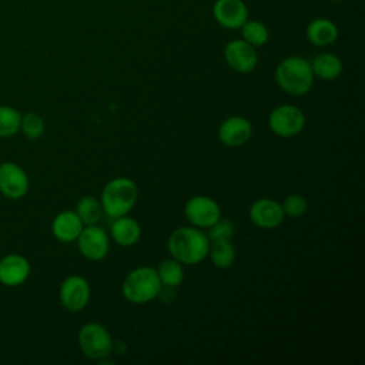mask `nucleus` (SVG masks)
Wrapping results in <instances>:
<instances>
[{
	"mask_svg": "<svg viewBox=\"0 0 365 365\" xmlns=\"http://www.w3.org/2000/svg\"><path fill=\"white\" fill-rule=\"evenodd\" d=\"M76 242L80 254L88 261H100L110 251V237L97 224L84 225Z\"/></svg>",
	"mask_w": 365,
	"mask_h": 365,
	"instance_id": "9",
	"label": "nucleus"
},
{
	"mask_svg": "<svg viewBox=\"0 0 365 365\" xmlns=\"http://www.w3.org/2000/svg\"><path fill=\"white\" fill-rule=\"evenodd\" d=\"M46 124L40 114L34 111H29L21 114L20 120V131L27 137L29 140H37L44 134Z\"/></svg>",
	"mask_w": 365,
	"mask_h": 365,
	"instance_id": "25",
	"label": "nucleus"
},
{
	"mask_svg": "<svg viewBox=\"0 0 365 365\" xmlns=\"http://www.w3.org/2000/svg\"><path fill=\"white\" fill-rule=\"evenodd\" d=\"M83 228L84 224L74 210L61 211L51 221V232L60 242H74Z\"/></svg>",
	"mask_w": 365,
	"mask_h": 365,
	"instance_id": "16",
	"label": "nucleus"
},
{
	"mask_svg": "<svg viewBox=\"0 0 365 365\" xmlns=\"http://www.w3.org/2000/svg\"><path fill=\"white\" fill-rule=\"evenodd\" d=\"M138 200V187L128 177H115L106 182L100 202L103 212L111 218L127 215Z\"/></svg>",
	"mask_w": 365,
	"mask_h": 365,
	"instance_id": "3",
	"label": "nucleus"
},
{
	"mask_svg": "<svg viewBox=\"0 0 365 365\" xmlns=\"http://www.w3.org/2000/svg\"><path fill=\"white\" fill-rule=\"evenodd\" d=\"M248 215L251 222L262 230H274L279 227L285 218L281 202L272 198H259L254 201Z\"/></svg>",
	"mask_w": 365,
	"mask_h": 365,
	"instance_id": "13",
	"label": "nucleus"
},
{
	"mask_svg": "<svg viewBox=\"0 0 365 365\" xmlns=\"http://www.w3.org/2000/svg\"><path fill=\"white\" fill-rule=\"evenodd\" d=\"M305 36L314 46L327 47L338 38V27L327 17H317L308 23Z\"/></svg>",
	"mask_w": 365,
	"mask_h": 365,
	"instance_id": "18",
	"label": "nucleus"
},
{
	"mask_svg": "<svg viewBox=\"0 0 365 365\" xmlns=\"http://www.w3.org/2000/svg\"><path fill=\"white\" fill-rule=\"evenodd\" d=\"M207 237L210 241H217V240H231L234 232H235V227L232 224V221L227 220V218H218L211 227L207 228Z\"/></svg>",
	"mask_w": 365,
	"mask_h": 365,
	"instance_id": "27",
	"label": "nucleus"
},
{
	"mask_svg": "<svg viewBox=\"0 0 365 365\" xmlns=\"http://www.w3.org/2000/svg\"><path fill=\"white\" fill-rule=\"evenodd\" d=\"M76 214L84 225L97 224L103 215V207L100 200L93 195L81 197L76 204Z\"/></svg>",
	"mask_w": 365,
	"mask_h": 365,
	"instance_id": "22",
	"label": "nucleus"
},
{
	"mask_svg": "<svg viewBox=\"0 0 365 365\" xmlns=\"http://www.w3.org/2000/svg\"><path fill=\"white\" fill-rule=\"evenodd\" d=\"M224 60L231 70L240 74H248L254 71L258 64L255 47L242 38H234L225 44Z\"/></svg>",
	"mask_w": 365,
	"mask_h": 365,
	"instance_id": "10",
	"label": "nucleus"
},
{
	"mask_svg": "<svg viewBox=\"0 0 365 365\" xmlns=\"http://www.w3.org/2000/svg\"><path fill=\"white\" fill-rule=\"evenodd\" d=\"M304 111L292 104H281L271 110L268 115V128L281 138H292L305 127Z\"/></svg>",
	"mask_w": 365,
	"mask_h": 365,
	"instance_id": "6",
	"label": "nucleus"
},
{
	"mask_svg": "<svg viewBox=\"0 0 365 365\" xmlns=\"http://www.w3.org/2000/svg\"><path fill=\"white\" fill-rule=\"evenodd\" d=\"M91 297V288L88 281L81 275H68L63 279L58 298L61 305L70 312H80L83 311Z\"/></svg>",
	"mask_w": 365,
	"mask_h": 365,
	"instance_id": "7",
	"label": "nucleus"
},
{
	"mask_svg": "<svg viewBox=\"0 0 365 365\" xmlns=\"http://www.w3.org/2000/svg\"><path fill=\"white\" fill-rule=\"evenodd\" d=\"M314 77H318L324 81L335 80L341 76L344 70L342 60L334 53H321L317 54L311 61Z\"/></svg>",
	"mask_w": 365,
	"mask_h": 365,
	"instance_id": "19",
	"label": "nucleus"
},
{
	"mask_svg": "<svg viewBox=\"0 0 365 365\" xmlns=\"http://www.w3.org/2000/svg\"><path fill=\"white\" fill-rule=\"evenodd\" d=\"M184 215L192 227L204 230L211 227L221 217V208L211 197L194 195L187 200Z\"/></svg>",
	"mask_w": 365,
	"mask_h": 365,
	"instance_id": "8",
	"label": "nucleus"
},
{
	"mask_svg": "<svg viewBox=\"0 0 365 365\" xmlns=\"http://www.w3.org/2000/svg\"><path fill=\"white\" fill-rule=\"evenodd\" d=\"M30 262L20 254H7L0 258V284L6 287H19L30 277Z\"/></svg>",
	"mask_w": 365,
	"mask_h": 365,
	"instance_id": "15",
	"label": "nucleus"
},
{
	"mask_svg": "<svg viewBox=\"0 0 365 365\" xmlns=\"http://www.w3.org/2000/svg\"><path fill=\"white\" fill-rule=\"evenodd\" d=\"M334 1H344V0H334Z\"/></svg>",
	"mask_w": 365,
	"mask_h": 365,
	"instance_id": "28",
	"label": "nucleus"
},
{
	"mask_svg": "<svg viewBox=\"0 0 365 365\" xmlns=\"http://www.w3.org/2000/svg\"><path fill=\"white\" fill-rule=\"evenodd\" d=\"M252 135V124L242 115H231L222 120L217 130L220 143L225 147L235 148L250 141Z\"/></svg>",
	"mask_w": 365,
	"mask_h": 365,
	"instance_id": "12",
	"label": "nucleus"
},
{
	"mask_svg": "<svg viewBox=\"0 0 365 365\" xmlns=\"http://www.w3.org/2000/svg\"><path fill=\"white\" fill-rule=\"evenodd\" d=\"M212 16L221 27L237 30L248 20V9L242 0H215Z\"/></svg>",
	"mask_w": 365,
	"mask_h": 365,
	"instance_id": "14",
	"label": "nucleus"
},
{
	"mask_svg": "<svg viewBox=\"0 0 365 365\" xmlns=\"http://www.w3.org/2000/svg\"><path fill=\"white\" fill-rule=\"evenodd\" d=\"M30 188L27 173L19 164L6 161L0 164V192L10 200L23 198Z\"/></svg>",
	"mask_w": 365,
	"mask_h": 365,
	"instance_id": "11",
	"label": "nucleus"
},
{
	"mask_svg": "<svg viewBox=\"0 0 365 365\" xmlns=\"http://www.w3.org/2000/svg\"><path fill=\"white\" fill-rule=\"evenodd\" d=\"M281 207H282V211H284L285 217L299 218V217H302L307 212L308 201L301 194H289L281 202Z\"/></svg>",
	"mask_w": 365,
	"mask_h": 365,
	"instance_id": "26",
	"label": "nucleus"
},
{
	"mask_svg": "<svg viewBox=\"0 0 365 365\" xmlns=\"http://www.w3.org/2000/svg\"><path fill=\"white\" fill-rule=\"evenodd\" d=\"M311 61L301 56H289L281 60L275 68V81L278 87L294 97L305 96L314 84Z\"/></svg>",
	"mask_w": 365,
	"mask_h": 365,
	"instance_id": "2",
	"label": "nucleus"
},
{
	"mask_svg": "<svg viewBox=\"0 0 365 365\" xmlns=\"http://www.w3.org/2000/svg\"><path fill=\"white\" fill-rule=\"evenodd\" d=\"M208 247L207 232L192 225L175 228L167 240L170 255L182 265H197L204 261L208 255Z\"/></svg>",
	"mask_w": 365,
	"mask_h": 365,
	"instance_id": "1",
	"label": "nucleus"
},
{
	"mask_svg": "<svg viewBox=\"0 0 365 365\" xmlns=\"http://www.w3.org/2000/svg\"><path fill=\"white\" fill-rule=\"evenodd\" d=\"M155 272L161 285L167 288H177L184 279V265L173 257L163 259L155 267Z\"/></svg>",
	"mask_w": 365,
	"mask_h": 365,
	"instance_id": "21",
	"label": "nucleus"
},
{
	"mask_svg": "<svg viewBox=\"0 0 365 365\" xmlns=\"http://www.w3.org/2000/svg\"><path fill=\"white\" fill-rule=\"evenodd\" d=\"M21 113L10 106L0 104V138H7L20 131Z\"/></svg>",
	"mask_w": 365,
	"mask_h": 365,
	"instance_id": "24",
	"label": "nucleus"
},
{
	"mask_svg": "<svg viewBox=\"0 0 365 365\" xmlns=\"http://www.w3.org/2000/svg\"><path fill=\"white\" fill-rule=\"evenodd\" d=\"M207 257H210L214 267L220 269H227L234 265L237 252L231 240H217L210 241Z\"/></svg>",
	"mask_w": 365,
	"mask_h": 365,
	"instance_id": "20",
	"label": "nucleus"
},
{
	"mask_svg": "<svg viewBox=\"0 0 365 365\" xmlns=\"http://www.w3.org/2000/svg\"><path fill=\"white\" fill-rule=\"evenodd\" d=\"M163 285L153 267H137L123 279L121 294L131 304H147L155 299Z\"/></svg>",
	"mask_w": 365,
	"mask_h": 365,
	"instance_id": "4",
	"label": "nucleus"
},
{
	"mask_svg": "<svg viewBox=\"0 0 365 365\" xmlns=\"http://www.w3.org/2000/svg\"><path fill=\"white\" fill-rule=\"evenodd\" d=\"M241 34L242 40L250 43L252 47H259L264 46L268 38H269V31L267 26L258 20H247L241 27Z\"/></svg>",
	"mask_w": 365,
	"mask_h": 365,
	"instance_id": "23",
	"label": "nucleus"
},
{
	"mask_svg": "<svg viewBox=\"0 0 365 365\" xmlns=\"http://www.w3.org/2000/svg\"><path fill=\"white\" fill-rule=\"evenodd\" d=\"M111 240L120 247H133L141 238V227L137 220L127 215L114 218L110 228Z\"/></svg>",
	"mask_w": 365,
	"mask_h": 365,
	"instance_id": "17",
	"label": "nucleus"
},
{
	"mask_svg": "<svg viewBox=\"0 0 365 365\" xmlns=\"http://www.w3.org/2000/svg\"><path fill=\"white\" fill-rule=\"evenodd\" d=\"M80 351L93 361L107 358L114 349V341L108 329L100 322L84 324L77 335Z\"/></svg>",
	"mask_w": 365,
	"mask_h": 365,
	"instance_id": "5",
	"label": "nucleus"
}]
</instances>
